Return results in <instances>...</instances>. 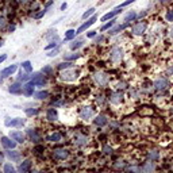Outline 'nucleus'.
Segmentation results:
<instances>
[{"label":"nucleus","instance_id":"nucleus-1","mask_svg":"<svg viewBox=\"0 0 173 173\" xmlns=\"http://www.w3.org/2000/svg\"><path fill=\"white\" fill-rule=\"evenodd\" d=\"M146 27H148V22H146V20H141V22H138L137 25L133 26L131 32H133L134 35H142V34L145 32Z\"/></svg>","mask_w":173,"mask_h":173},{"label":"nucleus","instance_id":"nucleus-2","mask_svg":"<svg viewBox=\"0 0 173 173\" xmlns=\"http://www.w3.org/2000/svg\"><path fill=\"white\" fill-rule=\"evenodd\" d=\"M30 84H32L34 87H43L46 84V80L39 73H34L31 76V78H30Z\"/></svg>","mask_w":173,"mask_h":173},{"label":"nucleus","instance_id":"nucleus-3","mask_svg":"<svg viewBox=\"0 0 173 173\" xmlns=\"http://www.w3.org/2000/svg\"><path fill=\"white\" fill-rule=\"evenodd\" d=\"M96 20H97V16H96V15H93L92 18L87 19V22H85V23H83V25H81V26H80V27L77 28V31H76V34H81V32H84L85 30H87V28H89V27H91V26L93 25V23H95Z\"/></svg>","mask_w":173,"mask_h":173},{"label":"nucleus","instance_id":"nucleus-4","mask_svg":"<svg viewBox=\"0 0 173 173\" xmlns=\"http://www.w3.org/2000/svg\"><path fill=\"white\" fill-rule=\"evenodd\" d=\"M77 77H78V72L76 71H65L61 74V78L65 80V81H74V80H77Z\"/></svg>","mask_w":173,"mask_h":173},{"label":"nucleus","instance_id":"nucleus-5","mask_svg":"<svg viewBox=\"0 0 173 173\" xmlns=\"http://www.w3.org/2000/svg\"><path fill=\"white\" fill-rule=\"evenodd\" d=\"M122 57H123V52H122V49L117 47V49H114L112 52H111L109 58H111V61H112L114 64H119L120 60H122Z\"/></svg>","mask_w":173,"mask_h":173},{"label":"nucleus","instance_id":"nucleus-6","mask_svg":"<svg viewBox=\"0 0 173 173\" xmlns=\"http://www.w3.org/2000/svg\"><path fill=\"white\" fill-rule=\"evenodd\" d=\"M0 142H1V145H3L6 149H8V150L15 149V146H16V142H15L12 138H10V137H1Z\"/></svg>","mask_w":173,"mask_h":173},{"label":"nucleus","instance_id":"nucleus-7","mask_svg":"<svg viewBox=\"0 0 173 173\" xmlns=\"http://www.w3.org/2000/svg\"><path fill=\"white\" fill-rule=\"evenodd\" d=\"M168 87H169V81L166 78H158L154 81V88L157 91H165Z\"/></svg>","mask_w":173,"mask_h":173},{"label":"nucleus","instance_id":"nucleus-8","mask_svg":"<svg viewBox=\"0 0 173 173\" xmlns=\"http://www.w3.org/2000/svg\"><path fill=\"white\" fill-rule=\"evenodd\" d=\"M4 124L7 126V127H15V126H23L25 124V120L20 119V118H15V119H10V118H7L6 119V122H4Z\"/></svg>","mask_w":173,"mask_h":173},{"label":"nucleus","instance_id":"nucleus-9","mask_svg":"<svg viewBox=\"0 0 173 173\" xmlns=\"http://www.w3.org/2000/svg\"><path fill=\"white\" fill-rule=\"evenodd\" d=\"M122 12V8H115V10H112V11H109V12H107L106 15H103L102 16V22H107V20H109V19H112L114 16H117L118 14H120Z\"/></svg>","mask_w":173,"mask_h":173},{"label":"nucleus","instance_id":"nucleus-10","mask_svg":"<svg viewBox=\"0 0 173 173\" xmlns=\"http://www.w3.org/2000/svg\"><path fill=\"white\" fill-rule=\"evenodd\" d=\"M10 138H12L15 142H19V143L25 142V135H23L22 131H12V133H10Z\"/></svg>","mask_w":173,"mask_h":173},{"label":"nucleus","instance_id":"nucleus-11","mask_svg":"<svg viewBox=\"0 0 173 173\" xmlns=\"http://www.w3.org/2000/svg\"><path fill=\"white\" fill-rule=\"evenodd\" d=\"M95 81L99 85H107L108 83V77L104 73H96L95 74Z\"/></svg>","mask_w":173,"mask_h":173},{"label":"nucleus","instance_id":"nucleus-12","mask_svg":"<svg viewBox=\"0 0 173 173\" xmlns=\"http://www.w3.org/2000/svg\"><path fill=\"white\" fill-rule=\"evenodd\" d=\"M53 155L58 160H65L68 155H69V153H68V150H65V149H57V150L53 152Z\"/></svg>","mask_w":173,"mask_h":173},{"label":"nucleus","instance_id":"nucleus-13","mask_svg":"<svg viewBox=\"0 0 173 173\" xmlns=\"http://www.w3.org/2000/svg\"><path fill=\"white\" fill-rule=\"evenodd\" d=\"M16 69H18V66H16V65H11V66L3 69V71H1V73H0V76H1V77H8V76H11L12 73H15V72H16Z\"/></svg>","mask_w":173,"mask_h":173},{"label":"nucleus","instance_id":"nucleus-14","mask_svg":"<svg viewBox=\"0 0 173 173\" xmlns=\"http://www.w3.org/2000/svg\"><path fill=\"white\" fill-rule=\"evenodd\" d=\"M129 25H130V22H124L123 25H119V26H117V27H114V28H109L108 34H111V35H114V34H118V32H120L122 30H124V28L127 27Z\"/></svg>","mask_w":173,"mask_h":173},{"label":"nucleus","instance_id":"nucleus-15","mask_svg":"<svg viewBox=\"0 0 173 173\" xmlns=\"http://www.w3.org/2000/svg\"><path fill=\"white\" fill-rule=\"evenodd\" d=\"M8 91H10V93H14V95H18V93H20V92H23V87H22L19 83H15V84L10 85V88H8Z\"/></svg>","mask_w":173,"mask_h":173},{"label":"nucleus","instance_id":"nucleus-16","mask_svg":"<svg viewBox=\"0 0 173 173\" xmlns=\"http://www.w3.org/2000/svg\"><path fill=\"white\" fill-rule=\"evenodd\" d=\"M46 118H47V120H50V122H56V120L58 119V112H57V109L50 108L49 111H47V114H46Z\"/></svg>","mask_w":173,"mask_h":173},{"label":"nucleus","instance_id":"nucleus-17","mask_svg":"<svg viewBox=\"0 0 173 173\" xmlns=\"http://www.w3.org/2000/svg\"><path fill=\"white\" fill-rule=\"evenodd\" d=\"M30 168H31V161H30V160H26V161H23V162L19 165V172L27 173L28 170H30Z\"/></svg>","mask_w":173,"mask_h":173},{"label":"nucleus","instance_id":"nucleus-18","mask_svg":"<svg viewBox=\"0 0 173 173\" xmlns=\"http://www.w3.org/2000/svg\"><path fill=\"white\" fill-rule=\"evenodd\" d=\"M155 169V165L153 161H149V162H146L145 165H143V168H142V173H153Z\"/></svg>","mask_w":173,"mask_h":173},{"label":"nucleus","instance_id":"nucleus-19","mask_svg":"<svg viewBox=\"0 0 173 173\" xmlns=\"http://www.w3.org/2000/svg\"><path fill=\"white\" fill-rule=\"evenodd\" d=\"M92 115H93V111H92V108H89V107H84V108L81 109V112H80V117H81L83 119H89Z\"/></svg>","mask_w":173,"mask_h":173},{"label":"nucleus","instance_id":"nucleus-20","mask_svg":"<svg viewBox=\"0 0 173 173\" xmlns=\"http://www.w3.org/2000/svg\"><path fill=\"white\" fill-rule=\"evenodd\" d=\"M6 154H7V157L10 160H12V161H19V160H20V153L16 152V150H14V149L10 150V152H7Z\"/></svg>","mask_w":173,"mask_h":173},{"label":"nucleus","instance_id":"nucleus-21","mask_svg":"<svg viewBox=\"0 0 173 173\" xmlns=\"http://www.w3.org/2000/svg\"><path fill=\"white\" fill-rule=\"evenodd\" d=\"M27 135L30 137V139H31V141H34V142H39V141H41V135H39L35 130H32V129L27 130Z\"/></svg>","mask_w":173,"mask_h":173},{"label":"nucleus","instance_id":"nucleus-22","mask_svg":"<svg viewBox=\"0 0 173 173\" xmlns=\"http://www.w3.org/2000/svg\"><path fill=\"white\" fill-rule=\"evenodd\" d=\"M111 103H114V104H119V103H122V100H123V95L122 93H119V92H117V93H112V96H111Z\"/></svg>","mask_w":173,"mask_h":173},{"label":"nucleus","instance_id":"nucleus-23","mask_svg":"<svg viewBox=\"0 0 173 173\" xmlns=\"http://www.w3.org/2000/svg\"><path fill=\"white\" fill-rule=\"evenodd\" d=\"M93 123H95L96 126H104V124L107 123V118L104 117V115H97V117L93 119Z\"/></svg>","mask_w":173,"mask_h":173},{"label":"nucleus","instance_id":"nucleus-24","mask_svg":"<svg viewBox=\"0 0 173 173\" xmlns=\"http://www.w3.org/2000/svg\"><path fill=\"white\" fill-rule=\"evenodd\" d=\"M32 92H34V85H32V84L28 83V84L23 85V93H25L26 96H31Z\"/></svg>","mask_w":173,"mask_h":173},{"label":"nucleus","instance_id":"nucleus-25","mask_svg":"<svg viewBox=\"0 0 173 173\" xmlns=\"http://www.w3.org/2000/svg\"><path fill=\"white\" fill-rule=\"evenodd\" d=\"M61 138H62V137H61L60 133H53L52 135L46 137V141H49V142H60Z\"/></svg>","mask_w":173,"mask_h":173},{"label":"nucleus","instance_id":"nucleus-26","mask_svg":"<svg viewBox=\"0 0 173 173\" xmlns=\"http://www.w3.org/2000/svg\"><path fill=\"white\" fill-rule=\"evenodd\" d=\"M81 57V54L80 53H71V54H65L64 56V58H65V61H74V60H77V58H80Z\"/></svg>","mask_w":173,"mask_h":173},{"label":"nucleus","instance_id":"nucleus-27","mask_svg":"<svg viewBox=\"0 0 173 173\" xmlns=\"http://www.w3.org/2000/svg\"><path fill=\"white\" fill-rule=\"evenodd\" d=\"M47 97H49V92L47 91H41L38 93H35V99H38V100H45Z\"/></svg>","mask_w":173,"mask_h":173},{"label":"nucleus","instance_id":"nucleus-28","mask_svg":"<svg viewBox=\"0 0 173 173\" xmlns=\"http://www.w3.org/2000/svg\"><path fill=\"white\" fill-rule=\"evenodd\" d=\"M135 18H137V14H135L134 11H130V12H127V14L124 15V22H131V20H134Z\"/></svg>","mask_w":173,"mask_h":173},{"label":"nucleus","instance_id":"nucleus-29","mask_svg":"<svg viewBox=\"0 0 173 173\" xmlns=\"http://www.w3.org/2000/svg\"><path fill=\"white\" fill-rule=\"evenodd\" d=\"M83 39H77V41H73V42L71 43V49L72 50H76V49H78V47H81L83 46Z\"/></svg>","mask_w":173,"mask_h":173},{"label":"nucleus","instance_id":"nucleus-30","mask_svg":"<svg viewBox=\"0 0 173 173\" xmlns=\"http://www.w3.org/2000/svg\"><path fill=\"white\" fill-rule=\"evenodd\" d=\"M69 68H73V62L71 61H66V62H62V64L58 65V69L62 71V69H69Z\"/></svg>","mask_w":173,"mask_h":173},{"label":"nucleus","instance_id":"nucleus-31","mask_svg":"<svg viewBox=\"0 0 173 173\" xmlns=\"http://www.w3.org/2000/svg\"><path fill=\"white\" fill-rule=\"evenodd\" d=\"M22 68H23V69H25L27 73L32 71V65H31V62H30V61H25V62H22Z\"/></svg>","mask_w":173,"mask_h":173},{"label":"nucleus","instance_id":"nucleus-32","mask_svg":"<svg viewBox=\"0 0 173 173\" xmlns=\"http://www.w3.org/2000/svg\"><path fill=\"white\" fill-rule=\"evenodd\" d=\"M76 37V31L74 30H68L66 34H65V41H71Z\"/></svg>","mask_w":173,"mask_h":173},{"label":"nucleus","instance_id":"nucleus-33","mask_svg":"<svg viewBox=\"0 0 173 173\" xmlns=\"http://www.w3.org/2000/svg\"><path fill=\"white\" fill-rule=\"evenodd\" d=\"M148 155H149V158L152 160V161H154V160H157L160 157V153L157 152V150H150Z\"/></svg>","mask_w":173,"mask_h":173},{"label":"nucleus","instance_id":"nucleus-34","mask_svg":"<svg viewBox=\"0 0 173 173\" xmlns=\"http://www.w3.org/2000/svg\"><path fill=\"white\" fill-rule=\"evenodd\" d=\"M4 173H16V170L11 164H6L4 165Z\"/></svg>","mask_w":173,"mask_h":173},{"label":"nucleus","instance_id":"nucleus-35","mask_svg":"<svg viewBox=\"0 0 173 173\" xmlns=\"http://www.w3.org/2000/svg\"><path fill=\"white\" fill-rule=\"evenodd\" d=\"M115 22H117V20H115V19H112L111 22H108V23H106V25H103V26H102V31H106V30H109V28H111L114 25H115Z\"/></svg>","mask_w":173,"mask_h":173},{"label":"nucleus","instance_id":"nucleus-36","mask_svg":"<svg viewBox=\"0 0 173 173\" xmlns=\"http://www.w3.org/2000/svg\"><path fill=\"white\" fill-rule=\"evenodd\" d=\"M87 142H88L87 137H76V143L77 145H85Z\"/></svg>","mask_w":173,"mask_h":173},{"label":"nucleus","instance_id":"nucleus-37","mask_svg":"<svg viewBox=\"0 0 173 173\" xmlns=\"http://www.w3.org/2000/svg\"><path fill=\"white\" fill-rule=\"evenodd\" d=\"M25 112L27 114L28 117H32V115H37V114L39 112V109H38V108H32V109L26 108V109H25Z\"/></svg>","mask_w":173,"mask_h":173},{"label":"nucleus","instance_id":"nucleus-38","mask_svg":"<svg viewBox=\"0 0 173 173\" xmlns=\"http://www.w3.org/2000/svg\"><path fill=\"white\" fill-rule=\"evenodd\" d=\"M95 14V8H89V10H87V12H84L83 14V19H88L91 15Z\"/></svg>","mask_w":173,"mask_h":173},{"label":"nucleus","instance_id":"nucleus-39","mask_svg":"<svg viewBox=\"0 0 173 173\" xmlns=\"http://www.w3.org/2000/svg\"><path fill=\"white\" fill-rule=\"evenodd\" d=\"M46 11H47V10H46V8H43V10H41L39 12H37V14H34V15H32V18H34V19H39V18H42L43 15L46 14Z\"/></svg>","mask_w":173,"mask_h":173},{"label":"nucleus","instance_id":"nucleus-40","mask_svg":"<svg viewBox=\"0 0 173 173\" xmlns=\"http://www.w3.org/2000/svg\"><path fill=\"white\" fill-rule=\"evenodd\" d=\"M30 78H31V76H28L27 73H23L18 77V80L19 81H27V80H30Z\"/></svg>","mask_w":173,"mask_h":173},{"label":"nucleus","instance_id":"nucleus-41","mask_svg":"<svg viewBox=\"0 0 173 173\" xmlns=\"http://www.w3.org/2000/svg\"><path fill=\"white\" fill-rule=\"evenodd\" d=\"M165 18H166V20H168V22H172V23H173V10H169L168 12H166Z\"/></svg>","mask_w":173,"mask_h":173},{"label":"nucleus","instance_id":"nucleus-42","mask_svg":"<svg viewBox=\"0 0 173 173\" xmlns=\"http://www.w3.org/2000/svg\"><path fill=\"white\" fill-rule=\"evenodd\" d=\"M129 172H131V173H141L142 169H141V168H138V166H129Z\"/></svg>","mask_w":173,"mask_h":173},{"label":"nucleus","instance_id":"nucleus-43","mask_svg":"<svg viewBox=\"0 0 173 173\" xmlns=\"http://www.w3.org/2000/svg\"><path fill=\"white\" fill-rule=\"evenodd\" d=\"M53 72V69H52V66H45L42 69V73H46V74H50Z\"/></svg>","mask_w":173,"mask_h":173},{"label":"nucleus","instance_id":"nucleus-44","mask_svg":"<svg viewBox=\"0 0 173 173\" xmlns=\"http://www.w3.org/2000/svg\"><path fill=\"white\" fill-rule=\"evenodd\" d=\"M135 0H126V1H123V3L119 6V8H122V7H126V6H129V4H131V3H134Z\"/></svg>","mask_w":173,"mask_h":173},{"label":"nucleus","instance_id":"nucleus-45","mask_svg":"<svg viewBox=\"0 0 173 173\" xmlns=\"http://www.w3.org/2000/svg\"><path fill=\"white\" fill-rule=\"evenodd\" d=\"M103 152L106 153V154H111V153H112V149H111V146H104V148H103Z\"/></svg>","mask_w":173,"mask_h":173},{"label":"nucleus","instance_id":"nucleus-46","mask_svg":"<svg viewBox=\"0 0 173 173\" xmlns=\"http://www.w3.org/2000/svg\"><path fill=\"white\" fill-rule=\"evenodd\" d=\"M56 46H57V43H56V42H50L49 45H47V46L45 47V49H46V50H50L52 47H56Z\"/></svg>","mask_w":173,"mask_h":173},{"label":"nucleus","instance_id":"nucleus-47","mask_svg":"<svg viewBox=\"0 0 173 173\" xmlns=\"http://www.w3.org/2000/svg\"><path fill=\"white\" fill-rule=\"evenodd\" d=\"M4 26H6V19L3 16H0V28H3Z\"/></svg>","mask_w":173,"mask_h":173},{"label":"nucleus","instance_id":"nucleus-48","mask_svg":"<svg viewBox=\"0 0 173 173\" xmlns=\"http://www.w3.org/2000/svg\"><path fill=\"white\" fill-rule=\"evenodd\" d=\"M96 32H97V31H89L88 34H87V37H88V38H92V37L96 35Z\"/></svg>","mask_w":173,"mask_h":173},{"label":"nucleus","instance_id":"nucleus-49","mask_svg":"<svg viewBox=\"0 0 173 173\" xmlns=\"http://www.w3.org/2000/svg\"><path fill=\"white\" fill-rule=\"evenodd\" d=\"M57 53H58V49H56V50H54V52H52V53H49V54H47V56H49V57H54V56H57Z\"/></svg>","mask_w":173,"mask_h":173},{"label":"nucleus","instance_id":"nucleus-50","mask_svg":"<svg viewBox=\"0 0 173 173\" xmlns=\"http://www.w3.org/2000/svg\"><path fill=\"white\" fill-rule=\"evenodd\" d=\"M6 60H7V56H6V54H1V56H0V64H1L3 61H6Z\"/></svg>","mask_w":173,"mask_h":173},{"label":"nucleus","instance_id":"nucleus-51","mask_svg":"<svg viewBox=\"0 0 173 173\" xmlns=\"http://www.w3.org/2000/svg\"><path fill=\"white\" fill-rule=\"evenodd\" d=\"M42 150H43V146H37V148H35V152H37V153L42 152Z\"/></svg>","mask_w":173,"mask_h":173},{"label":"nucleus","instance_id":"nucleus-52","mask_svg":"<svg viewBox=\"0 0 173 173\" xmlns=\"http://www.w3.org/2000/svg\"><path fill=\"white\" fill-rule=\"evenodd\" d=\"M66 7H68V4H66V3H62V4H61V11L66 10Z\"/></svg>","mask_w":173,"mask_h":173},{"label":"nucleus","instance_id":"nucleus-53","mask_svg":"<svg viewBox=\"0 0 173 173\" xmlns=\"http://www.w3.org/2000/svg\"><path fill=\"white\" fill-rule=\"evenodd\" d=\"M95 41H96V43H99V42H102V41H103V37H97V38H96V39H95Z\"/></svg>","mask_w":173,"mask_h":173},{"label":"nucleus","instance_id":"nucleus-54","mask_svg":"<svg viewBox=\"0 0 173 173\" xmlns=\"http://www.w3.org/2000/svg\"><path fill=\"white\" fill-rule=\"evenodd\" d=\"M168 1H172V0H160V3H168Z\"/></svg>","mask_w":173,"mask_h":173},{"label":"nucleus","instance_id":"nucleus-55","mask_svg":"<svg viewBox=\"0 0 173 173\" xmlns=\"http://www.w3.org/2000/svg\"><path fill=\"white\" fill-rule=\"evenodd\" d=\"M1 46H3V41H1V39H0V47H1Z\"/></svg>","mask_w":173,"mask_h":173},{"label":"nucleus","instance_id":"nucleus-56","mask_svg":"<svg viewBox=\"0 0 173 173\" xmlns=\"http://www.w3.org/2000/svg\"><path fill=\"white\" fill-rule=\"evenodd\" d=\"M1 161H3V157H1V155H0V162H1Z\"/></svg>","mask_w":173,"mask_h":173},{"label":"nucleus","instance_id":"nucleus-57","mask_svg":"<svg viewBox=\"0 0 173 173\" xmlns=\"http://www.w3.org/2000/svg\"><path fill=\"white\" fill-rule=\"evenodd\" d=\"M32 173H45V172H32Z\"/></svg>","mask_w":173,"mask_h":173},{"label":"nucleus","instance_id":"nucleus-58","mask_svg":"<svg viewBox=\"0 0 173 173\" xmlns=\"http://www.w3.org/2000/svg\"><path fill=\"white\" fill-rule=\"evenodd\" d=\"M22 1H28V0H22Z\"/></svg>","mask_w":173,"mask_h":173},{"label":"nucleus","instance_id":"nucleus-59","mask_svg":"<svg viewBox=\"0 0 173 173\" xmlns=\"http://www.w3.org/2000/svg\"><path fill=\"white\" fill-rule=\"evenodd\" d=\"M0 83H1V78H0Z\"/></svg>","mask_w":173,"mask_h":173},{"label":"nucleus","instance_id":"nucleus-60","mask_svg":"<svg viewBox=\"0 0 173 173\" xmlns=\"http://www.w3.org/2000/svg\"><path fill=\"white\" fill-rule=\"evenodd\" d=\"M172 112H173V108H172Z\"/></svg>","mask_w":173,"mask_h":173}]
</instances>
